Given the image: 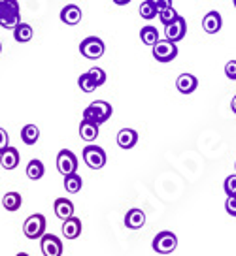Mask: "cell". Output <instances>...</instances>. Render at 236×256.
<instances>
[{
  "instance_id": "obj_1",
  "label": "cell",
  "mask_w": 236,
  "mask_h": 256,
  "mask_svg": "<svg viewBox=\"0 0 236 256\" xmlns=\"http://www.w3.org/2000/svg\"><path fill=\"white\" fill-rule=\"evenodd\" d=\"M21 23V10L17 0H0V26L14 30Z\"/></svg>"
},
{
  "instance_id": "obj_2",
  "label": "cell",
  "mask_w": 236,
  "mask_h": 256,
  "mask_svg": "<svg viewBox=\"0 0 236 256\" xmlns=\"http://www.w3.org/2000/svg\"><path fill=\"white\" fill-rule=\"evenodd\" d=\"M112 113H114L112 104H108L104 100H97L83 110V120H89V122H95L100 126L102 122H106L112 117Z\"/></svg>"
},
{
  "instance_id": "obj_3",
  "label": "cell",
  "mask_w": 236,
  "mask_h": 256,
  "mask_svg": "<svg viewBox=\"0 0 236 256\" xmlns=\"http://www.w3.org/2000/svg\"><path fill=\"white\" fill-rule=\"evenodd\" d=\"M46 216L42 213H34V215L27 216V220L23 224V234L29 240H40L42 236L46 234Z\"/></svg>"
},
{
  "instance_id": "obj_4",
  "label": "cell",
  "mask_w": 236,
  "mask_h": 256,
  "mask_svg": "<svg viewBox=\"0 0 236 256\" xmlns=\"http://www.w3.org/2000/svg\"><path fill=\"white\" fill-rule=\"evenodd\" d=\"M151 247H153V250L159 252V254H170V252H174L176 247H178V236L174 232H168V230L159 232L153 238Z\"/></svg>"
},
{
  "instance_id": "obj_5",
  "label": "cell",
  "mask_w": 236,
  "mask_h": 256,
  "mask_svg": "<svg viewBox=\"0 0 236 256\" xmlns=\"http://www.w3.org/2000/svg\"><path fill=\"white\" fill-rule=\"evenodd\" d=\"M104 51H106V46L97 36H89V38H85L80 44V53L85 58H89V60H98L100 56L104 55Z\"/></svg>"
},
{
  "instance_id": "obj_6",
  "label": "cell",
  "mask_w": 236,
  "mask_h": 256,
  "mask_svg": "<svg viewBox=\"0 0 236 256\" xmlns=\"http://www.w3.org/2000/svg\"><path fill=\"white\" fill-rule=\"evenodd\" d=\"M151 51L157 62H172L178 56V46L170 40H159L151 48Z\"/></svg>"
},
{
  "instance_id": "obj_7",
  "label": "cell",
  "mask_w": 236,
  "mask_h": 256,
  "mask_svg": "<svg viewBox=\"0 0 236 256\" xmlns=\"http://www.w3.org/2000/svg\"><path fill=\"white\" fill-rule=\"evenodd\" d=\"M83 162L89 166L91 170H100L106 164V151L98 145H87L83 149Z\"/></svg>"
},
{
  "instance_id": "obj_8",
  "label": "cell",
  "mask_w": 236,
  "mask_h": 256,
  "mask_svg": "<svg viewBox=\"0 0 236 256\" xmlns=\"http://www.w3.org/2000/svg\"><path fill=\"white\" fill-rule=\"evenodd\" d=\"M57 170L63 177L70 176V174H76V172H78V156H76L72 151H68V149L59 151Z\"/></svg>"
},
{
  "instance_id": "obj_9",
  "label": "cell",
  "mask_w": 236,
  "mask_h": 256,
  "mask_svg": "<svg viewBox=\"0 0 236 256\" xmlns=\"http://www.w3.org/2000/svg\"><path fill=\"white\" fill-rule=\"evenodd\" d=\"M164 34H166V40L178 44V42L183 40L185 34H187V21H185L181 16H178L170 24L164 26Z\"/></svg>"
},
{
  "instance_id": "obj_10",
  "label": "cell",
  "mask_w": 236,
  "mask_h": 256,
  "mask_svg": "<svg viewBox=\"0 0 236 256\" xmlns=\"http://www.w3.org/2000/svg\"><path fill=\"white\" fill-rule=\"evenodd\" d=\"M40 248L44 256H63V241L53 234H44L42 236Z\"/></svg>"
},
{
  "instance_id": "obj_11",
  "label": "cell",
  "mask_w": 236,
  "mask_h": 256,
  "mask_svg": "<svg viewBox=\"0 0 236 256\" xmlns=\"http://www.w3.org/2000/svg\"><path fill=\"white\" fill-rule=\"evenodd\" d=\"M144 224H146V213L142 209L132 208L127 211V215H125V226L129 230H140Z\"/></svg>"
},
{
  "instance_id": "obj_12",
  "label": "cell",
  "mask_w": 236,
  "mask_h": 256,
  "mask_svg": "<svg viewBox=\"0 0 236 256\" xmlns=\"http://www.w3.org/2000/svg\"><path fill=\"white\" fill-rule=\"evenodd\" d=\"M82 17H83L82 8L76 6V4H66L65 8L61 10V21H63L65 24H70V26L80 23Z\"/></svg>"
},
{
  "instance_id": "obj_13",
  "label": "cell",
  "mask_w": 236,
  "mask_h": 256,
  "mask_svg": "<svg viewBox=\"0 0 236 256\" xmlns=\"http://www.w3.org/2000/svg\"><path fill=\"white\" fill-rule=\"evenodd\" d=\"M198 87V80H196L193 74H181L176 80V88H178L181 94H191L195 92Z\"/></svg>"
},
{
  "instance_id": "obj_14",
  "label": "cell",
  "mask_w": 236,
  "mask_h": 256,
  "mask_svg": "<svg viewBox=\"0 0 236 256\" xmlns=\"http://www.w3.org/2000/svg\"><path fill=\"white\" fill-rule=\"evenodd\" d=\"M221 26H223V19H221V14L219 12H208L202 19V28L204 32H208V34H217L221 30Z\"/></svg>"
},
{
  "instance_id": "obj_15",
  "label": "cell",
  "mask_w": 236,
  "mask_h": 256,
  "mask_svg": "<svg viewBox=\"0 0 236 256\" xmlns=\"http://www.w3.org/2000/svg\"><path fill=\"white\" fill-rule=\"evenodd\" d=\"M138 144V132L132 128H123L117 132V145L121 149H132L134 145Z\"/></svg>"
},
{
  "instance_id": "obj_16",
  "label": "cell",
  "mask_w": 236,
  "mask_h": 256,
  "mask_svg": "<svg viewBox=\"0 0 236 256\" xmlns=\"http://www.w3.org/2000/svg\"><path fill=\"white\" fill-rule=\"evenodd\" d=\"M80 234H82V220L78 216H70L63 220V236L66 240H76L80 238Z\"/></svg>"
},
{
  "instance_id": "obj_17",
  "label": "cell",
  "mask_w": 236,
  "mask_h": 256,
  "mask_svg": "<svg viewBox=\"0 0 236 256\" xmlns=\"http://www.w3.org/2000/svg\"><path fill=\"white\" fill-rule=\"evenodd\" d=\"M53 211H55L57 218L66 220V218L74 216V204L70 200H66V198H57L55 204H53Z\"/></svg>"
},
{
  "instance_id": "obj_18",
  "label": "cell",
  "mask_w": 236,
  "mask_h": 256,
  "mask_svg": "<svg viewBox=\"0 0 236 256\" xmlns=\"http://www.w3.org/2000/svg\"><path fill=\"white\" fill-rule=\"evenodd\" d=\"M0 166L4 170H16L19 166V151L16 147H8L4 152H0Z\"/></svg>"
},
{
  "instance_id": "obj_19",
  "label": "cell",
  "mask_w": 236,
  "mask_h": 256,
  "mask_svg": "<svg viewBox=\"0 0 236 256\" xmlns=\"http://www.w3.org/2000/svg\"><path fill=\"white\" fill-rule=\"evenodd\" d=\"M80 138H82L83 142H87V144L95 142L98 138V124L82 119V122H80Z\"/></svg>"
},
{
  "instance_id": "obj_20",
  "label": "cell",
  "mask_w": 236,
  "mask_h": 256,
  "mask_svg": "<svg viewBox=\"0 0 236 256\" xmlns=\"http://www.w3.org/2000/svg\"><path fill=\"white\" fill-rule=\"evenodd\" d=\"M33 26L29 23H21L17 24L16 28H14V40L17 42V44H27V42L33 40Z\"/></svg>"
},
{
  "instance_id": "obj_21",
  "label": "cell",
  "mask_w": 236,
  "mask_h": 256,
  "mask_svg": "<svg viewBox=\"0 0 236 256\" xmlns=\"http://www.w3.org/2000/svg\"><path fill=\"white\" fill-rule=\"evenodd\" d=\"M44 174H46V166H44V162H42V160L34 158L27 164V177H29V179L38 181V179L44 177Z\"/></svg>"
},
{
  "instance_id": "obj_22",
  "label": "cell",
  "mask_w": 236,
  "mask_h": 256,
  "mask_svg": "<svg viewBox=\"0 0 236 256\" xmlns=\"http://www.w3.org/2000/svg\"><path fill=\"white\" fill-rule=\"evenodd\" d=\"M21 140L25 145H34L40 140V128L36 124H25L21 130Z\"/></svg>"
},
{
  "instance_id": "obj_23",
  "label": "cell",
  "mask_w": 236,
  "mask_h": 256,
  "mask_svg": "<svg viewBox=\"0 0 236 256\" xmlns=\"http://www.w3.org/2000/svg\"><path fill=\"white\" fill-rule=\"evenodd\" d=\"M23 204V198L19 192H6L4 198H2V208L6 211H17Z\"/></svg>"
},
{
  "instance_id": "obj_24",
  "label": "cell",
  "mask_w": 236,
  "mask_h": 256,
  "mask_svg": "<svg viewBox=\"0 0 236 256\" xmlns=\"http://www.w3.org/2000/svg\"><path fill=\"white\" fill-rule=\"evenodd\" d=\"M140 40H142V44H146V46H149V48H153L155 44L159 42V32H157V28L151 26V24L142 26V30H140Z\"/></svg>"
},
{
  "instance_id": "obj_25",
  "label": "cell",
  "mask_w": 236,
  "mask_h": 256,
  "mask_svg": "<svg viewBox=\"0 0 236 256\" xmlns=\"http://www.w3.org/2000/svg\"><path fill=\"white\" fill-rule=\"evenodd\" d=\"M82 186H83V179L78 176V172L65 177V188H66V192H70V194H76V192L82 190Z\"/></svg>"
},
{
  "instance_id": "obj_26",
  "label": "cell",
  "mask_w": 236,
  "mask_h": 256,
  "mask_svg": "<svg viewBox=\"0 0 236 256\" xmlns=\"http://www.w3.org/2000/svg\"><path fill=\"white\" fill-rule=\"evenodd\" d=\"M78 85L82 88L83 92H93V90H97V85H95V81L91 80V76L87 72L82 74L80 78H78Z\"/></svg>"
},
{
  "instance_id": "obj_27",
  "label": "cell",
  "mask_w": 236,
  "mask_h": 256,
  "mask_svg": "<svg viewBox=\"0 0 236 256\" xmlns=\"http://www.w3.org/2000/svg\"><path fill=\"white\" fill-rule=\"evenodd\" d=\"M87 74L91 76V80L95 81V85H97V87H102V85L106 83V72H104L102 68L95 66V68H91V70Z\"/></svg>"
},
{
  "instance_id": "obj_28",
  "label": "cell",
  "mask_w": 236,
  "mask_h": 256,
  "mask_svg": "<svg viewBox=\"0 0 236 256\" xmlns=\"http://www.w3.org/2000/svg\"><path fill=\"white\" fill-rule=\"evenodd\" d=\"M178 16H179V14L174 8H172V6H170V8H166V10H163V12H159V14H157L159 21H161V23H163L164 26H166V24H170L172 21H174V19H176Z\"/></svg>"
},
{
  "instance_id": "obj_29",
  "label": "cell",
  "mask_w": 236,
  "mask_h": 256,
  "mask_svg": "<svg viewBox=\"0 0 236 256\" xmlns=\"http://www.w3.org/2000/svg\"><path fill=\"white\" fill-rule=\"evenodd\" d=\"M138 12H140V17H142V19H147V21L157 17V12H155V8L151 6V4H149V2H147V0L140 4Z\"/></svg>"
},
{
  "instance_id": "obj_30",
  "label": "cell",
  "mask_w": 236,
  "mask_h": 256,
  "mask_svg": "<svg viewBox=\"0 0 236 256\" xmlns=\"http://www.w3.org/2000/svg\"><path fill=\"white\" fill-rule=\"evenodd\" d=\"M223 188H225L227 198H236V176H228L223 183Z\"/></svg>"
},
{
  "instance_id": "obj_31",
  "label": "cell",
  "mask_w": 236,
  "mask_h": 256,
  "mask_svg": "<svg viewBox=\"0 0 236 256\" xmlns=\"http://www.w3.org/2000/svg\"><path fill=\"white\" fill-rule=\"evenodd\" d=\"M151 6L155 8V12L159 14V12H163V10L170 8L172 6V0H147Z\"/></svg>"
},
{
  "instance_id": "obj_32",
  "label": "cell",
  "mask_w": 236,
  "mask_h": 256,
  "mask_svg": "<svg viewBox=\"0 0 236 256\" xmlns=\"http://www.w3.org/2000/svg\"><path fill=\"white\" fill-rule=\"evenodd\" d=\"M10 147V136L4 128L0 126V152H4Z\"/></svg>"
},
{
  "instance_id": "obj_33",
  "label": "cell",
  "mask_w": 236,
  "mask_h": 256,
  "mask_svg": "<svg viewBox=\"0 0 236 256\" xmlns=\"http://www.w3.org/2000/svg\"><path fill=\"white\" fill-rule=\"evenodd\" d=\"M225 76H227L228 80L236 81V60H228L225 64Z\"/></svg>"
},
{
  "instance_id": "obj_34",
  "label": "cell",
  "mask_w": 236,
  "mask_h": 256,
  "mask_svg": "<svg viewBox=\"0 0 236 256\" xmlns=\"http://www.w3.org/2000/svg\"><path fill=\"white\" fill-rule=\"evenodd\" d=\"M225 211L230 216H236V198H227V202H225Z\"/></svg>"
},
{
  "instance_id": "obj_35",
  "label": "cell",
  "mask_w": 236,
  "mask_h": 256,
  "mask_svg": "<svg viewBox=\"0 0 236 256\" xmlns=\"http://www.w3.org/2000/svg\"><path fill=\"white\" fill-rule=\"evenodd\" d=\"M117 6H127V4H130V0H114Z\"/></svg>"
},
{
  "instance_id": "obj_36",
  "label": "cell",
  "mask_w": 236,
  "mask_h": 256,
  "mask_svg": "<svg viewBox=\"0 0 236 256\" xmlns=\"http://www.w3.org/2000/svg\"><path fill=\"white\" fill-rule=\"evenodd\" d=\"M230 110H232V113H236V94L232 96V102H230Z\"/></svg>"
},
{
  "instance_id": "obj_37",
  "label": "cell",
  "mask_w": 236,
  "mask_h": 256,
  "mask_svg": "<svg viewBox=\"0 0 236 256\" xmlns=\"http://www.w3.org/2000/svg\"><path fill=\"white\" fill-rule=\"evenodd\" d=\"M16 256H31V254H27V252H17Z\"/></svg>"
},
{
  "instance_id": "obj_38",
  "label": "cell",
  "mask_w": 236,
  "mask_h": 256,
  "mask_svg": "<svg viewBox=\"0 0 236 256\" xmlns=\"http://www.w3.org/2000/svg\"><path fill=\"white\" fill-rule=\"evenodd\" d=\"M232 4H234V8H236V0H232Z\"/></svg>"
},
{
  "instance_id": "obj_39",
  "label": "cell",
  "mask_w": 236,
  "mask_h": 256,
  "mask_svg": "<svg viewBox=\"0 0 236 256\" xmlns=\"http://www.w3.org/2000/svg\"><path fill=\"white\" fill-rule=\"evenodd\" d=\"M0 53H2V44H0Z\"/></svg>"
}]
</instances>
